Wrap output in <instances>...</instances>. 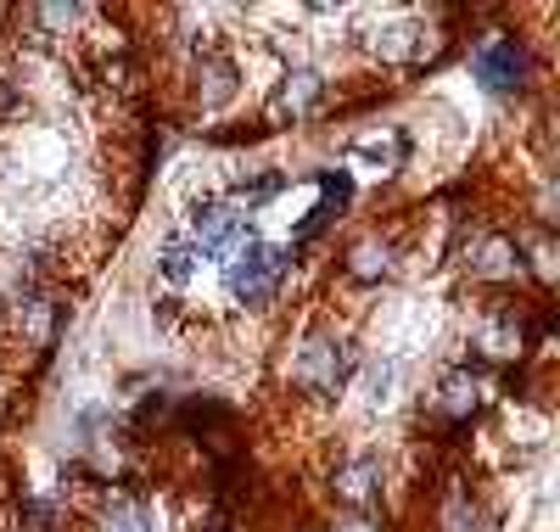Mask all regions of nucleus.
I'll use <instances>...</instances> for the list:
<instances>
[{
    "mask_svg": "<svg viewBox=\"0 0 560 532\" xmlns=\"http://www.w3.org/2000/svg\"><path fill=\"white\" fill-rule=\"evenodd\" d=\"M376 482H381L376 460H353V465H342V471H336V493H342L348 504H364L370 493H376Z\"/></svg>",
    "mask_w": 560,
    "mask_h": 532,
    "instance_id": "9b49d317",
    "label": "nucleus"
},
{
    "mask_svg": "<svg viewBox=\"0 0 560 532\" xmlns=\"http://www.w3.org/2000/svg\"><path fill=\"white\" fill-rule=\"evenodd\" d=\"M56 320H62V314H56L51 303H28V308H23V325H28L34 336H51V331H56Z\"/></svg>",
    "mask_w": 560,
    "mask_h": 532,
    "instance_id": "4468645a",
    "label": "nucleus"
},
{
    "mask_svg": "<svg viewBox=\"0 0 560 532\" xmlns=\"http://www.w3.org/2000/svg\"><path fill=\"white\" fill-rule=\"evenodd\" d=\"M353 275H359V280L387 275V252H381V247H359V258H353Z\"/></svg>",
    "mask_w": 560,
    "mask_h": 532,
    "instance_id": "2eb2a0df",
    "label": "nucleus"
},
{
    "mask_svg": "<svg viewBox=\"0 0 560 532\" xmlns=\"http://www.w3.org/2000/svg\"><path fill=\"white\" fill-rule=\"evenodd\" d=\"M471 68H476V79L488 84V90H516L527 62H521V51L510 40H488L482 51L471 56Z\"/></svg>",
    "mask_w": 560,
    "mask_h": 532,
    "instance_id": "20e7f679",
    "label": "nucleus"
},
{
    "mask_svg": "<svg viewBox=\"0 0 560 532\" xmlns=\"http://www.w3.org/2000/svg\"><path fill=\"white\" fill-rule=\"evenodd\" d=\"M196 264H202V252H196L191 236H163V247H157V275L185 286V280L196 275Z\"/></svg>",
    "mask_w": 560,
    "mask_h": 532,
    "instance_id": "6e6552de",
    "label": "nucleus"
},
{
    "mask_svg": "<svg viewBox=\"0 0 560 532\" xmlns=\"http://www.w3.org/2000/svg\"><path fill=\"white\" fill-rule=\"evenodd\" d=\"M376 56H381V62H420V56H426V28H420V23H392V28H381Z\"/></svg>",
    "mask_w": 560,
    "mask_h": 532,
    "instance_id": "0eeeda50",
    "label": "nucleus"
},
{
    "mask_svg": "<svg viewBox=\"0 0 560 532\" xmlns=\"http://www.w3.org/2000/svg\"><path fill=\"white\" fill-rule=\"evenodd\" d=\"M101 532H157V510L146 499H112Z\"/></svg>",
    "mask_w": 560,
    "mask_h": 532,
    "instance_id": "9d476101",
    "label": "nucleus"
},
{
    "mask_svg": "<svg viewBox=\"0 0 560 532\" xmlns=\"http://www.w3.org/2000/svg\"><path fill=\"white\" fill-rule=\"evenodd\" d=\"M202 84H208V101L219 107V101H230V96H236L241 73H236V62H224V56H213L208 68H202Z\"/></svg>",
    "mask_w": 560,
    "mask_h": 532,
    "instance_id": "f8f14e48",
    "label": "nucleus"
},
{
    "mask_svg": "<svg viewBox=\"0 0 560 532\" xmlns=\"http://www.w3.org/2000/svg\"><path fill=\"white\" fill-rule=\"evenodd\" d=\"M252 213H241L236 202H196L191 208V241L202 258H230L241 241H252Z\"/></svg>",
    "mask_w": 560,
    "mask_h": 532,
    "instance_id": "f03ea898",
    "label": "nucleus"
},
{
    "mask_svg": "<svg viewBox=\"0 0 560 532\" xmlns=\"http://www.w3.org/2000/svg\"><path fill=\"white\" fill-rule=\"evenodd\" d=\"M336 532H376V527H364V521H348V527H336Z\"/></svg>",
    "mask_w": 560,
    "mask_h": 532,
    "instance_id": "dca6fc26",
    "label": "nucleus"
},
{
    "mask_svg": "<svg viewBox=\"0 0 560 532\" xmlns=\"http://www.w3.org/2000/svg\"><path fill=\"white\" fill-rule=\"evenodd\" d=\"M353 370H359V359H353V348H348V342H336V336L308 342V348L292 359V381L303 392H336Z\"/></svg>",
    "mask_w": 560,
    "mask_h": 532,
    "instance_id": "7ed1b4c3",
    "label": "nucleus"
},
{
    "mask_svg": "<svg viewBox=\"0 0 560 532\" xmlns=\"http://www.w3.org/2000/svg\"><path fill=\"white\" fill-rule=\"evenodd\" d=\"M280 191H286V174L264 168V174H247V180H236V185H230V202H236L241 213H258L264 202H275Z\"/></svg>",
    "mask_w": 560,
    "mask_h": 532,
    "instance_id": "1a4fd4ad",
    "label": "nucleus"
},
{
    "mask_svg": "<svg viewBox=\"0 0 560 532\" xmlns=\"http://www.w3.org/2000/svg\"><path fill=\"white\" fill-rule=\"evenodd\" d=\"M314 180H320L325 202H320V208H308V219L297 224V241L320 236L325 224H331V213H336V208H342V202H348V196H353V180H348V174H314Z\"/></svg>",
    "mask_w": 560,
    "mask_h": 532,
    "instance_id": "423d86ee",
    "label": "nucleus"
},
{
    "mask_svg": "<svg viewBox=\"0 0 560 532\" xmlns=\"http://www.w3.org/2000/svg\"><path fill=\"white\" fill-rule=\"evenodd\" d=\"M292 269V247H275V241H241L224 264V292L236 297L241 308H264L280 292V280Z\"/></svg>",
    "mask_w": 560,
    "mask_h": 532,
    "instance_id": "f257e3e1",
    "label": "nucleus"
},
{
    "mask_svg": "<svg viewBox=\"0 0 560 532\" xmlns=\"http://www.w3.org/2000/svg\"><path fill=\"white\" fill-rule=\"evenodd\" d=\"M320 96H325V79L314 68H292L286 79H280V90H275V118H303L308 107H320Z\"/></svg>",
    "mask_w": 560,
    "mask_h": 532,
    "instance_id": "39448f33",
    "label": "nucleus"
},
{
    "mask_svg": "<svg viewBox=\"0 0 560 532\" xmlns=\"http://www.w3.org/2000/svg\"><path fill=\"white\" fill-rule=\"evenodd\" d=\"M392 387H398V370H392L387 359H376L370 364V370H364V404L370 409H381L392 398Z\"/></svg>",
    "mask_w": 560,
    "mask_h": 532,
    "instance_id": "ddd939ff",
    "label": "nucleus"
}]
</instances>
